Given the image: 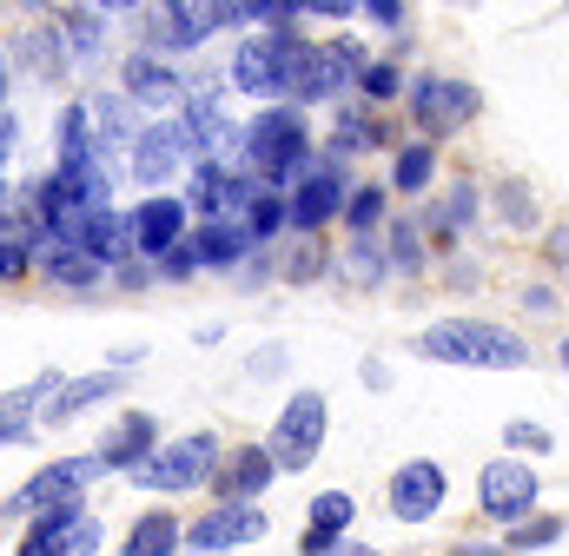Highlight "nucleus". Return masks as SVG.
<instances>
[{
	"label": "nucleus",
	"mask_w": 569,
	"mask_h": 556,
	"mask_svg": "<svg viewBox=\"0 0 569 556\" xmlns=\"http://www.w3.org/2000/svg\"><path fill=\"white\" fill-rule=\"evenodd\" d=\"M391 259H398V272H418V232H411V226H398V239H391Z\"/></svg>",
	"instance_id": "nucleus-33"
},
{
	"label": "nucleus",
	"mask_w": 569,
	"mask_h": 556,
	"mask_svg": "<svg viewBox=\"0 0 569 556\" xmlns=\"http://www.w3.org/2000/svg\"><path fill=\"white\" fill-rule=\"evenodd\" d=\"M284 219H291V206H284L279 192L266 186V192L252 199V212H246V232H252V239H272V232H279Z\"/></svg>",
	"instance_id": "nucleus-26"
},
{
	"label": "nucleus",
	"mask_w": 569,
	"mask_h": 556,
	"mask_svg": "<svg viewBox=\"0 0 569 556\" xmlns=\"http://www.w3.org/2000/svg\"><path fill=\"white\" fill-rule=\"evenodd\" d=\"M179 537H186V530H179L172 517H140L133 537H127V556H172L179 550Z\"/></svg>",
	"instance_id": "nucleus-24"
},
{
	"label": "nucleus",
	"mask_w": 569,
	"mask_h": 556,
	"mask_svg": "<svg viewBox=\"0 0 569 556\" xmlns=\"http://www.w3.org/2000/svg\"><path fill=\"white\" fill-rule=\"evenodd\" d=\"M411 113L425 120L430 133H443V127H463V120L477 113V87H463V80H443V73H425V80L411 87Z\"/></svg>",
	"instance_id": "nucleus-11"
},
{
	"label": "nucleus",
	"mask_w": 569,
	"mask_h": 556,
	"mask_svg": "<svg viewBox=\"0 0 569 556\" xmlns=\"http://www.w3.org/2000/svg\"><path fill=\"white\" fill-rule=\"evenodd\" d=\"M557 537H563V524H557V517H543V524H523L510 544H517V550H537V544H557Z\"/></svg>",
	"instance_id": "nucleus-32"
},
{
	"label": "nucleus",
	"mask_w": 569,
	"mask_h": 556,
	"mask_svg": "<svg viewBox=\"0 0 569 556\" xmlns=\"http://www.w3.org/2000/svg\"><path fill=\"white\" fill-rule=\"evenodd\" d=\"M437 504H443V470H437L430 457H411V464L391 477V517H398V524H425Z\"/></svg>",
	"instance_id": "nucleus-13"
},
{
	"label": "nucleus",
	"mask_w": 569,
	"mask_h": 556,
	"mask_svg": "<svg viewBox=\"0 0 569 556\" xmlns=\"http://www.w3.org/2000/svg\"><path fill=\"white\" fill-rule=\"evenodd\" d=\"M365 67H371V53H365V47H351V40H331V47H305V53H298V80H291V100H325V93H338L351 73L365 80Z\"/></svg>",
	"instance_id": "nucleus-7"
},
{
	"label": "nucleus",
	"mask_w": 569,
	"mask_h": 556,
	"mask_svg": "<svg viewBox=\"0 0 569 556\" xmlns=\"http://www.w3.org/2000/svg\"><path fill=\"white\" fill-rule=\"evenodd\" d=\"M298 53H305V40H298V33H252V40H239V53H232L226 80H232L239 93L279 100V93H291V80H298Z\"/></svg>",
	"instance_id": "nucleus-3"
},
{
	"label": "nucleus",
	"mask_w": 569,
	"mask_h": 556,
	"mask_svg": "<svg viewBox=\"0 0 569 556\" xmlns=\"http://www.w3.org/2000/svg\"><path fill=\"white\" fill-rule=\"evenodd\" d=\"M120 80H127V93H133L140 107H179V100H186V80H179L166 60H152V53H133Z\"/></svg>",
	"instance_id": "nucleus-16"
},
{
	"label": "nucleus",
	"mask_w": 569,
	"mask_h": 556,
	"mask_svg": "<svg viewBox=\"0 0 569 556\" xmlns=\"http://www.w3.org/2000/svg\"><path fill=\"white\" fill-rule=\"evenodd\" d=\"M430 166H437V159H430V146H405V152H398V166H391V179H398L405 192H418V186H430Z\"/></svg>",
	"instance_id": "nucleus-28"
},
{
	"label": "nucleus",
	"mask_w": 569,
	"mask_h": 556,
	"mask_svg": "<svg viewBox=\"0 0 569 556\" xmlns=\"http://www.w3.org/2000/svg\"><path fill=\"white\" fill-rule=\"evenodd\" d=\"M351 517H358V504H351L345 490H325V497L311 504V530H325V537H338V530H351Z\"/></svg>",
	"instance_id": "nucleus-25"
},
{
	"label": "nucleus",
	"mask_w": 569,
	"mask_h": 556,
	"mask_svg": "<svg viewBox=\"0 0 569 556\" xmlns=\"http://www.w3.org/2000/svg\"><path fill=\"white\" fill-rule=\"evenodd\" d=\"M284 365V351L279 345H266V351H252V365H246V371H252V378H266V371H279Z\"/></svg>",
	"instance_id": "nucleus-37"
},
{
	"label": "nucleus",
	"mask_w": 569,
	"mask_h": 556,
	"mask_svg": "<svg viewBox=\"0 0 569 556\" xmlns=\"http://www.w3.org/2000/svg\"><path fill=\"white\" fill-rule=\"evenodd\" d=\"M537 490H543V484H537V470H530V464H490V470H483V484H477V504H483L490 517L517 524V517L537 504Z\"/></svg>",
	"instance_id": "nucleus-12"
},
{
	"label": "nucleus",
	"mask_w": 569,
	"mask_h": 556,
	"mask_svg": "<svg viewBox=\"0 0 569 556\" xmlns=\"http://www.w3.org/2000/svg\"><path fill=\"white\" fill-rule=\"evenodd\" d=\"M246 239H252V232H246L239 219H206L192 246H199V252H206L212 266H239V252H246Z\"/></svg>",
	"instance_id": "nucleus-22"
},
{
	"label": "nucleus",
	"mask_w": 569,
	"mask_h": 556,
	"mask_svg": "<svg viewBox=\"0 0 569 556\" xmlns=\"http://www.w3.org/2000/svg\"><path fill=\"white\" fill-rule=\"evenodd\" d=\"M272 470H279V464H272V450H239V457L219 470V490H226V504H239V510H246V504H252V497L272 484Z\"/></svg>",
	"instance_id": "nucleus-20"
},
{
	"label": "nucleus",
	"mask_w": 569,
	"mask_h": 556,
	"mask_svg": "<svg viewBox=\"0 0 569 556\" xmlns=\"http://www.w3.org/2000/svg\"><path fill=\"white\" fill-rule=\"evenodd\" d=\"M252 537H266V517L246 504H226V510H212V517H199L192 530H186V544L192 550H232V544H252Z\"/></svg>",
	"instance_id": "nucleus-14"
},
{
	"label": "nucleus",
	"mask_w": 569,
	"mask_h": 556,
	"mask_svg": "<svg viewBox=\"0 0 569 556\" xmlns=\"http://www.w3.org/2000/svg\"><path fill=\"white\" fill-rule=\"evenodd\" d=\"M133 246H140V239H133V219H120L113 206H107V212H93V219H87V232H80V252H93L100 266H113V259H120V266H133Z\"/></svg>",
	"instance_id": "nucleus-18"
},
{
	"label": "nucleus",
	"mask_w": 569,
	"mask_h": 556,
	"mask_svg": "<svg viewBox=\"0 0 569 556\" xmlns=\"http://www.w3.org/2000/svg\"><path fill=\"white\" fill-rule=\"evenodd\" d=\"M331 556H378V550H365V544H338Z\"/></svg>",
	"instance_id": "nucleus-39"
},
{
	"label": "nucleus",
	"mask_w": 569,
	"mask_h": 556,
	"mask_svg": "<svg viewBox=\"0 0 569 556\" xmlns=\"http://www.w3.org/2000/svg\"><path fill=\"white\" fill-rule=\"evenodd\" d=\"M318 444H325V398H318V391H298V398L279 411L266 450H272L279 470H305V464L318 457Z\"/></svg>",
	"instance_id": "nucleus-6"
},
{
	"label": "nucleus",
	"mask_w": 569,
	"mask_h": 556,
	"mask_svg": "<svg viewBox=\"0 0 569 556\" xmlns=\"http://www.w3.org/2000/svg\"><path fill=\"white\" fill-rule=\"evenodd\" d=\"M450 556H503L497 544H463V550H450Z\"/></svg>",
	"instance_id": "nucleus-38"
},
{
	"label": "nucleus",
	"mask_w": 569,
	"mask_h": 556,
	"mask_svg": "<svg viewBox=\"0 0 569 556\" xmlns=\"http://www.w3.org/2000/svg\"><path fill=\"white\" fill-rule=\"evenodd\" d=\"M378 219H385V192H378V186H365V192H351V226H358V232H371Z\"/></svg>",
	"instance_id": "nucleus-29"
},
{
	"label": "nucleus",
	"mask_w": 569,
	"mask_h": 556,
	"mask_svg": "<svg viewBox=\"0 0 569 556\" xmlns=\"http://www.w3.org/2000/svg\"><path fill=\"white\" fill-rule=\"evenodd\" d=\"M365 13H371L378 27H398V20H405V7H398V0H365Z\"/></svg>",
	"instance_id": "nucleus-36"
},
{
	"label": "nucleus",
	"mask_w": 569,
	"mask_h": 556,
	"mask_svg": "<svg viewBox=\"0 0 569 556\" xmlns=\"http://www.w3.org/2000/svg\"><path fill=\"white\" fill-rule=\"evenodd\" d=\"M186 159H199V146H192V133H186V120H159V127H146V133L133 139V172H140L146 186L186 172Z\"/></svg>",
	"instance_id": "nucleus-8"
},
{
	"label": "nucleus",
	"mask_w": 569,
	"mask_h": 556,
	"mask_svg": "<svg viewBox=\"0 0 569 556\" xmlns=\"http://www.w3.org/2000/svg\"><path fill=\"white\" fill-rule=\"evenodd\" d=\"M219 27H232V7H166V13H152V33L172 40V47H199Z\"/></svg>",
	"instance_id": "nucleus-17"
},
{
	"label": "nucleus",
	"mask_w": 569,
	"mask_h": 556,
	"mask_svg": "<svg viewBox=\"0 0 569 556\" xmlns=\"http://www.w3.org/2000/svg\"><path fill=\"white\" fill-rule=\"evenodd\" d=\"M563 371H569V338H563Z\"/></svg>",
	"instance_id": "nucleus-40"
},
{
	"label": "nucleus",
	"mask_w": 569,
	"mask_h": 556,
	"mask_svg": "<svg viewBox=\"0 0 569 556\" xmlns=\"http://www.w3.org/2000/svg\"><path fill=\"white\" fill-rule=\"evenodd\" d=\"M107 464L100 457H60V464H47L20 497H13V510H33V517H60V510H80V490L100 477Z\"/></svg>",
	"instance_id": "nucleus-5"
},
{
	"label": "nucleus",
	"mask_w": 569,
	"mask_h": 556,
	"mask_svg": "<svg viewBox=\"0 0 569 556\" xmlns=\"http://www.w3.org/2000/svg\"><path fill=\"white\" fill-rule=\"evenodd\" d=\"M127 378H113V371H100V378H73V385H53V417H73L87 411V405H100V398H113Z\"/></svg>",
	"instance_id": "nucleus-23"
},
{
	"label": "nucleus",
	"mask_w": 569,
	"mask_h": 556,
	"mask_svg": "<svg viewBox=\"0 0 569 556\" xmlns=\"http://www.w3.org/2000/svg\"><path fill=\"white\" fill-rule=\"evenodd\" d=\"M0 437H7V444H20V437H33V430H27V398H20V391L7 398V430H0Z\"/></svg>",
	"instance_id": "nucleus-34"
},
{
	"label": "nucleus",
	"mask_w": 569,
	"mask_h": 556,
	"mask_svg": "<svg viewBox=\"0 0 569 556\" xmlns=\"http://www.w3.org/2000/svg\"><path fill=\"white\" fill-rule=\"evenodd\" d=\"M378 139V127L365 120V113H338V139H331V159H345V152H365Z\"/></svg>",
	"instance_id": "nucleus-27"
},
{
	"label": "nucleus",
	"mask_w": 569,
	"mask_h": 556,
	"mask_svg": "<svg viewBox=\"0 0 569 556\" xmlns=\"http://www.w3.org/2000/svg\"><path fill=\"white\" fill-rule=\"evenodd\" d=\"M179 232H186V199H166V192H159V199H146L140 212H133V239H140V252H159V259H166L172 246H186Z\"/></svg>",
	"instance_id": "nucleus-15"
},
{
	"label": "nucleus",
	"mask_w": 569,
	"mask_h": 556,
	"mask_svg": "<svg viewBox=\"0 0 569 556\" xmlns=\"http://www.w3.org/2000/svg\"><path fill=\"white\" fill-rule=\"evenodd\" d=\"M60 40H67V60H93V53L107 47V13L67 7V13H60Z\"/></svg>",
	"instance_id": "nucleus-21"
},
{
	"label": "nucleus",
	"mask_w": 569,
	"mask_h": 556,
	"mask_svg": "<svg viewBox=\"0 0 569 556\" xmlns=\"http://www.w3.org/2000/svg\"><path fill=\"white\" fill-rule=\"evenodd\" d=\"M418 351L443 358V365H483V371H503V365H523L530 345L503 325H483V318H443L418 331Z\"/></svg>",
	"instance_id": "nucleus-1"
},
{
	"label": "nucleus",
	"mask_w": 569,
	"mask_h": 556,
	"mask_svg": "<svg viewBox=\"0 0 569 556\" xmlns=\"http://www.w3.org/2000/svg\"><path fill=\"white\" fill-rule=\"evenodd\" d=\"M338 206H345V172H338V159H311V172H305L298 192H291V226H298V232H318Z\"/></svg>",
	"instance_id": "nucleus-10"
},
{
	"label": "nucleus",
	"mask_w": 569,
	"mask_h": 556,
	"mask_svg": "<svg viewBox=\"0 0 569 556\" xmlns=\"http://www.w3.org/2000/svg\"><path fill=\"white\" fill-rule=\"evenodd\" d=\"M503 437H510V444H523V450H550V430H537V424H510Z\"/></svg>",
	"instance_id": "nucleus-35"
},
{
	"label": "nucleus",
	"mask_w": 569,
	"mask_h": 556,
	"mask_svg": "<svg viewBox=\"0 0 569 556\" xmlns=\"http://www.w3.org/2000/svg\"><path fill=\"white\" fill-rule=\"evenodd\" d=\"M152 430H159V424H152V417H140V411L120 417V424H113V430L100 437V450H93V457H100L107 470H133L146 450H152Z\"/></svg>",
	"instance_id": "nucleus-19"
},
{
	"label": "nucleus",
	"mask_w": 569,
	"mask_h": 556,
	"mask_svg": "<svg viewBox=\"0 0 569 556\" xmlns=\"http://www.w3.org/2000/svg\"><path fill=\"white\" fill-rule=\"evenodd\" d=\"M246 172H266L272 186H291L311 172V139H305V120L279 107V113H259L246 127Z\"/></svg>",
	"instance_id": "nucleus-2"
},
{
	"label": "nucleus",
	"mask_w": 569,
	"mask_h": 556,
	"mask_svg": "<svg viewBox=\"0 0 569 556\" xmlns=\"http://www.w3.org/2000/svg\"><path fill=\"white\" fill-rule=\"evenodd\" d=\"M93 550H100V524L80 517V510L40 517V524L20 537V556H93Z\"/></svg>",
	"instance_id": "nucleus-9"
},
{
	"label": "nucleus",
	"mask_w": 569,
	"mask_h": 556,
	"mask_svg": "<svg viewBox=\"0 0 569 556\" xmlns=\"http://www.w3.org/2000/svg\"><path fill=\"white\" fill-rule=\"evenodd\" d=\"M199 266H206V252H199V246H192V239H186V246H172V252H166V278H192V272H199Z\"/></svg>",
	"instance_id": "nucleus-31"
},
{
	"label": "nucleus",
	"mask_w": 569,
	"mask_h": 556,
	"mask_svg": "<svg viewBox=\"0 0 569 556\" xmlns=\"http://www.w3.org/2000/svg\"><path fill=\"white\" fill-rule=\"evenodd\" d=\"M212 464H219V437L192 430V437L166 444L159 457H146L133 477H140L146 490H199V484H212Z\"/></svg>",
	"instance_id": "nucleus-4"
},
{
	"label": "nucleus",
	"mask_w": 569,
	"mask_h": 556,
	"mask_svg": "<svg viewBox=\"0 0 569 556\" xmlns=\"http://www.w3.org/2000/svg\"><path fill=\"white\" fill-rule=\"evenodd\" d=\"M365 93H371V100H391V93H398V67H391V60H371V67H365Z\"/></svg>",
	"instance_id": "nucleus-30"
}]
</instances>
